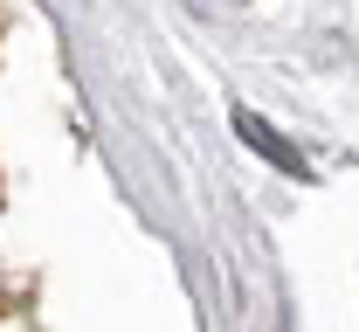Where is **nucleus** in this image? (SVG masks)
I'll use <instances>...</instances> for the list:
<instances>
[{
  "label": "nucleus",
  "mask_w": 359,
  "mask_h": 332,
  "mask_svg": "<svg viewBox=\"0 0 359 332\" xmlns=\"http://www.w3.org/2000/svg\"><path fill=\"white\" fill-rule=\"evenodd\" d=\"M235 125H242V139L249 145H263L269 159H276V166H290V173H297V166H304V159H297V152H290V145L276 139V132H269V125H256V118H249V111H242V118H235Z\"/></svg>",
  "instance_id": "1"
}]
</instances>
